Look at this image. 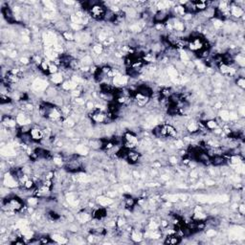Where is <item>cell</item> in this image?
Masks as SVG:
<instances>
[{
  "mask_svg": "<svg viewBox=\"0 0 245 245\" xmlns=\"http://www.w3.org/2000/svg\"><path fill=\"white\" fill-rule=\"evenodd\" d=\"M24 202L17 196H9L3 200V210L7 213H16L22 210Z\"/></svg>",
  "mask_w": 245,
  "mask_h": 245,
  "instance_id": "obj_1",
  "label": "cell"
},
{
  "mask_svg": "<svg viewBox=\"0 0 245 245\" xmlns=\"http://www.w3.org/2000/svg\"><path fill=\"white\" fill-rule=\"evenodd\" d=\"M188 47L192 52H200L201 50L206 48L205 46V40L201 36H192L191 39L188 40Z\"/></svg>",
  "mask_w": 245,
  "mask_h": 245,
  "instance_id": "obj_2",
  "label": "cell"
},
{
  "mask_svg": "<svg viewBox=\"0 0 245 245\" xmlns=\"http://www.w3.org/2000/svg\"><path fill=\"white\" fill-rule=\"evenodd\" d=\"M106 12H107V10L105 9L104 6L100 3H95L89 10L91 16L96 20L104 19L106 15Z\"/></svg>",
  "mask_w": 245,
  "mask_h": 245,
  "instance_id": "obj_3",
  "label": "cell"
},
{
  "mask_svg": "<svg viewBox=\"0 0 245 245\" xmlns=\"http://www.w3.org/2000/svg\"><path fill=\"white\" fill-rule=\"evenodd\" d=\"M123 142H124V148L128 149H134L137 147L138 143H139V140H138V137L133 132L127 131L124 134Z\"/></svg>",
  "mask_w": 245,
  "mask_h": 245,
  "instance_id": "obj_4",
  "label": "cell"
},
{
  "mask_svg": "<svg viewBox=\"0 0 245 245\" xmlns=\"http://www.w3.org/2000/svg\"><path fill=\"white\" fill-rule=\"evenodd\" d=\"M65 168L70 172H79L81 171V163L76 158H72L65 163Z\"/></svg>",
  "mask_w": 245,
  "mask_h": 245,
  "instance_id": "obj_5",
  "label": "cell"
},
{
  "mask_svg": "<svg viewBox=\"0 0 245 245\" xmlns=\"http://www.w3.org/2000/svg\"><path fill=\"white\" fill-rule=\"evenodd\" d=\"M17 124L16 119L11 117L10 115H3L2 116V125L6 129H14Z\"/></svg>",
  "mask_w": 245,
  "mask_h": 245,
  "instance_id": "obj_6",
  "label": "cell"
},
{
  "mask_svg": "<svg viewBox=\"0 0 245 245\" xmlns=\"http://www.w3.org/2000/svg\"><path fill=\"white\" fill-rule=\"evenodd\" d=\"M29 134L31 136V139L34 142H40L42 139H44V131L39 128H30Z\"/></svg>",
  "mask_w": 245,
  "mask_h": 245,
  "instance_id": "obj_7",
  "label": "cell"
},
{
  "mask_svg": "<svg viewBox=\"0 0 245 245\" xmlns=\"http://www.w3.org/2000/svg\"><path fill=\"white\" fill-rule=\"evenodd\" d=\"M3 184H4V186L8 187V188H15L19 185L18 181L14 177V175H12L10 172L6 173L5 176H3Z\"/></svg>",
  "mask_w": 245,
  "mask_h": 245,
  "instance_id": "obj_8",
  "label": "cell"
},
{
  "mask_svg": "<svg viewBox=\"0 0 245 245\" xmlns=\"http://www.w3.org/2000/svg\"><path fill=\"white\" fill-rule=\"evenodd\" d=\"M91 119H92L93 122L100 124V123H104V122L106 121L107 116H106L100 109H97L95 111H93L92 115H91Z\"/></svg>",
  "mask_w": 245,
  "mask_h": 245,
  "instance_id": "obj_9",
  "label": "cell"
},
{
  "mask_svg": "<svg viewBox=\"0 0 245 245\" xmlns=\"http://www.w3.org/2000/svg\"><path fill=\"white\" fill-rule=\"evenodd\" d=\"M140 158V153L137 152V151H134L133 149H128V152H127V156H125V160L128 161L131 164H134L136 163L138 160Z\"/></svg>",
  "mask_w": 245,
  "mask_h": 245,
  "instance_id": "obj_10",
  "label": "cell"
},
{
  "mask_svg": "<svg viewBox=\"0 0 245 245\" xmlns=\"http://www.w3.org/2000/svg\"><path fill=\"white\" fill-rule=\"evenodd\" d=\"M210 163L213 166H222L226 163V158L222 155H213L211 156L210 158Z\"/></svg>",
  "mask_w": 245,
  "mask_h": 245,
  "instance_id": "obj_11",
  "label": "cell"
},
{
  "mask_svg": "<svg viewBox=\"0 0 245 245\" xmlns=\"http://www.w3.org/2000/svg\"><path fill=\"white\" fill-rule=\"evenodd\" d=\"M2 15L6 18V20L8 22H14L15 21V16H14V12L12 11L6 6V7H2Z\"/></svg>",
  "mask_w": 245,
  "mask_h": 245,
  "instance_id": "obj_12",
  "label": "cell"
},
{
  "mask_svg": "<svg viewBox=\"0 0 245 245\" xmlns=\"http://www.w3.org/2000/svg\"><path fill=\"white\" fill-rule=\"evenodd\" d=\"M180 241H181V237L177 234L172 233L166 237V240L164 242L166 244H178L180 243Z\"/></svg>",
  "mask_w": 245,
  "mask_h": 245,
  "instance_id": "obj_13",
  "label": "cell"
},
{
  "mask_svg": "<svg viewBox=\"0 0 245 245\" xmlns=\"http://www.w3.org/2000/svg\"><path fill=\"white\" fill-rule=\"evenodd\" d=\"M105 216H106V210L103 208V206L96 209L92 213V217L94 219H97V220H100V219H103Z\"/></svg>",
  "mask_w": 245,
  "mask_h": 245,
  "instance_id": "obj_14",
  "label": "cell"
},
{
  "mask_svg": "<svg viewBox=\"0 0 245 245\" xmlns=\"http://www.w3.org/2000/svg\"><path fill=\"white\" fill-rule=\"evenodd\" d=\"M230 14L235 17H240L244 15V11L240 6H231L230 7Z\"/></svg>",
  "mask_w": 245,
  "mask_h": 245,
  "instance_id": "obj_15",
  "label": "cell"
},
{
  "mask_svg": "<svg viewBox=\"0 0 245 245\" xmlns=\"http://www.w3.org/2000/svg\"><path fill=\"white\" fill-rule=\"evenodd\" d=\"M33 86L34 88L37 91H42V90H45L46 87H47V83L42 80H36L33 83Z\"/></svg>",
  "mask_w": 245,
  "mask_h": 245,
  "instance_id": "obj_16",
  "label": "cell"
},
{
  "mask_svg": "<svg viewBox=\"0 0 245 245\" xmlns=\"http://www.w3.org/2000/svg\"><path fill=\"white\" fill-rule=\"evenodd\" d=\"M194 11L196 12H204L207 8H208V3L205 1H196L192 2Z\"/></svg>",
  "mask_w": 245,
  "mask_h": 245,
  "instance_id": "obj_17",
  "label": "cell"
},
{
  "mask_svg": "<svg viewBox=\"0 0 245 245\" xmlns=\"http://www.w3.org/2000/svg\"><path fill=\"white\" fill-rule=\"evenodd\" d=\"M92 218V216H90V213H80L78 215V220L81 223H85L87 221H89L90 219Z\"/></svg>",
  "mask_w": 245,
  "mask_h": 245,
  "instance_id": "obj_18",
  "label": "cell"
},
{
  "mask_svg": "<svg viewBox=\"0 0 245 245\" xmlns=\"http://www.w3.org/2000/svg\"><path fill=\"white\" fill-rule=\"evenodd\" d=\"M51 80L55 84H60L62 83V80H63V77H62V75L60 73H56L52 75Z\"/></svg>",
  "mask_w": 245,
  "mask_h": 245,
  "instance_id": "obj_19",
  "label": "cell"
},
{
  "mask_svg": "<svg viewBox=\"0 0 245 245\" xmlns=\"http://www.w3.org/2000/svg\"><path fill=\"white\" fill-rule=\"evenodd\" d=\"M98 202L100 206H103V207H106V206H108L110 204H112L113 201L108 198V197H105V196H100L98 198Z\"/></svg>",
  "mask_w": 245,
  "mask_h": 245,
  "instance_id": "obj_20",
  "label": "cell"
},
{
  "mask_svg": "<svg viewBox=\"0 0 245 245\" xmlns=\"http://www.w3.org/2000/svg\"><path fill=\"white\" fill-rule=\"evenodd\" d=\"M218 127V124L216 123V120L213 119H211V120H208L205 123V128L207 129H216Z\"/></svg>",
  "mask_w": 245,
  "mask_h": 245,
  "instance_id": "obj_21",
  "label": "cell"
},
{
  "mask_svg": "<svg viewBox=\"0 0 245 245\" xmlns=\"http://www.w3.org/2000/svg\"><path fill=\"white\" fill-rule=\"evenodd\" d=\"M187 128H188V130L190 131V132L196 133V132H197V131L199 130V124H196V123H190L189 124H188Z\"/></svg>",
  "mask_w": 245,
  "mask_h": 245,
  "instance_id": "obj_22",
  "label": "cell"
},
{
  "mask_svg": "<svg viewBox=\"0 0 245 245\" xmlns=\"http://www.w3.org/2000/svg\"><path fill=\"white\" fill-rule=\"evenodd\" d=\"M124 203H125V206L128 207V208H133V207L136 205V200L132 197H127L124 199Z\"/></svg>",
  "mask_w": 245,
  "mask_h": 245,
  "instance_id": "obj_23",
  "label": "cell"
},
{
  "mask_svg": "<svg viewBox=\"0 0 245 245\" xmlns=\"http://www.w3.org/2000/svg\"><path fill=\"white\" fill-rule=\"evenodd\" d=\"M35 186H36L35 181L33 179H30V178L23 184V188L25 190H31V189H33Z\"/></svg>",
  "mask_w": 245,
  "mask_h": 245,
  "instance_id": "obj_24",
  "label": "cell"
},
{
  "mask_svg": "<svg viewBox=\"0 0 245 245\" xmlns=\"http://www.w3.org/2000/svg\"><path fill=\"white\" fill-rule=\"evenodd\" d=\"M62 36H63V39H65L68 41H73L75 39L74 35L70 32V31H65V32H63V34H62Z\"/></svg>",
  "mask_w": 245,
  "mask_h": 245,
  "instance_id": "obj_25",
  "label": "cell"
},
{
  "mask_svg": "<svg viewBox=\"0 0 245 245\" xmlns=\"http://www.w3.org/2000/svg\"><path fill=\"white\" fill-rule=\"evenodd\" d=\"M93 52H94V54H96V55H100L103 53V51H104V48H103V46L100 45V44H96V45H94L93 46Z\"/></svg>",
  "mask_w": 245,
  "mask_h": 245,
  "instance_id": "obj_26",
  "label": "cell"
},
{
  "mask_svg": "<svg viewBox=\"0 0 245 245\" xmlns=\"http://www.w3.org/2000/svg\"><path fill=\"white\" fill-rule=\"evenodd\" d=\"M220 117L223 121H230V112L228 110H222L220 112Z\"/></svg>",
  "mask_w": 245,
  "mask_h": 245,
  "instance_id": "obj_27",
  "label": "cell"
},
{
  "mask_svg": "<svg viewBox=\"0 0 245 245\" xmlns=\"http://www.w3.org/2000/svg\"><path fill=\"white\" fill-rule=\"evenodd\" d=\"M131 238H132L134 241H140L142 240V235L138 231H134L132 235H131Z\"/></svg>",
  "mask_w": 245,
  "mask_h": 245,
  "instance_id": "obj_28",
  "label": "cell"
},
{
  "mask_svg": "<svg viewBox=\"0 0 245 245\" xmlns=\"http://www.w3.org/2000/svg\"><path fill=\"white\" fill-rule=\"evenodd\" d=\"M53 240L56 241V242H58V243H65L67 241L64 237H62L60 236H58V235H54L53 236Z\"/></svg>",
  "mask_w": 245,
  "mask_h": 245,
  "instance_id": "obj_29",
  "label": "cell"
},
{
  "mask_svg": "<svg viewBox=\"0 0 245 245\" xmlns=\"http://www.w3.org/2000/svg\"><path fill=\"white\" fill-rule=\"evenodd\" d=\"M236 60V62H237V64H238V65L241 66L242 68L244 67V64H245V63H244L245 59H244V56H243L242 55H237Z\"/></svg>",
  "mask_w": 245,
  "mask_h": 245,
  "instance_id": "obj_30",
  "label": "cell"
},
{
  "mask_svg": "<svg viewBox=\"0 0 245 245\" xmlns=\"http://www.w3.org/2000/svg\"><path fill=\"white\" fill-rule=\"evenodd\" d=\"M236 84L237 86H240L241 89H244L245 88V80L243 77H238L237 80H236Z\"/></svg>",
  "mask_w": 245,
  "mask_h": 245,
  "instance_id": "obj_31",
  "label": "cell"
},
{
  "mask_svg": "<svg viewBox=\"0 0 245 245\" xmlns=\"http://www.w3.org/2000/svg\"><path fill=\"white\" fill-rule=\"evenodd\" d=\"M28 204L30 206H36L39 204V198L37 197H32V198H29L28 199Z\"/></svg>",
  "mask_w": 245,
  "mask_h": 245,
  "instance_id": "obj_32",
  "label": "cell"
},
{
  "mask_svg": "<svg viewBox=\"0 0 245 245\" xmlns=\"http://www.w3.org/2000/svg\"><path fill=\"white\" fill-rule=\"evenodd\" d=\"M77 151L79 154H87V148L84 146H79L77 148Z\"/></svg>",
  "mask_w": 245,
  "mask_h": 245,
  "instance_id": "obj_33",
  "label": "cell"
},
{
  "mask_svg": "<svg viewBox=\"0 0 245 245\" xmlns=\"http://www.w3.org/2000/svg\"><path fill=\"white\" fill-rule=\"evenodd\" d=\"M238 213H240L241 216H243L244 213H245V207H244L243 204H241V205L238 206Z\"/></svg>",
  "mask_w": 245,
  "mask_h": 245,
  "instance_id": "obj_34",
  "label": "cell"
},
{
  "mask_svg": "<svg viewBox=\"0 0 245 245\" xmlns=\"http://www.w3.org/2000/svg\"><path fill=\"white\" fill-rule=\"evenodd\" d=\"M237 113H240L241 116H244V106H240V107H238Z\"/></svg>",
  "mask_w": 245,
  "mask_h": 245,
  "instance_id": "obj_35",
  "label": "cell"
},
{
  "mask_svg": "<svg viewBox=\"0 0 245 245\" xmlns=\"http://www.w3.org/2000/svg\"><path fill=\"white\" fill-rule=\"evenodd\" d=\"M20 61H21V63H23V64H28L30 60L27 58H21L20 59Z\"/></svg>",
  "mask_w": 245,
  "mask_h": 245,
  "instance_id": "obj_36",
  "label": "cell"
}]
</instances>
